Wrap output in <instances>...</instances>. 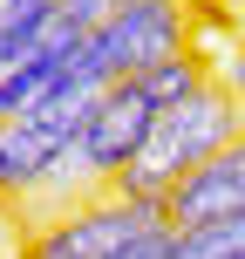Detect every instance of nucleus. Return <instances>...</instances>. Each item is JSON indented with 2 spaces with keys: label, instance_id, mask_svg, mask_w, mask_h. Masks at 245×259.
<instances>
[{
  "label": "nucleus",
  "instance_id": "1",
  "mask_svg": "<svg viewBox=\"0 0 245 259\" xmlns=\"http://www.w3.org/2000/svg\"><path fill=\"white\" fill-rule=\"evenodd\" d=\"M245 130V109H238V96L225 89V82H205L198 96H184V103H170L164 116H157L150 130V143L136 150V164L123 170L109 191H123V198H143V205H164L170 191H177L184 178H191L198 164H211V157L225 150Z\"/></svg>",
  "mask_w": 245,
  "mask_h": 259
},
{
  "label": "nucleus",
  "instance_id": "2",
  "mask_svg": "<svg viewBox=\"0 0 245 259\" xmlns=\"http://www.w3.org/2000/svg\"><path fill=\"white\" fill-rule=\"evenodd\" d=\"M184 48H191V41H184V7L177 0H123L116 14H103V21L89 27L75 68L109 89V82L150 75L157 62H170V55H184Z\"/></svg>",
  "mask_w": 245,
  "mask_h": 259
},
{
  "label": "nucleus",
  "instance_id": "3",
  "mask_svg": "<svg viewBox=\"0 0 245 259\" xmlns=\"http://www.w3.org/2000/svg\"><path fill=\"white\" fill-rule=\"evenodd\" d=\"M157 225H170L164 205H143V198L103 191V198H89V205L48 219L34 239H27L21 259H116L123 246H136V239L157 232Z\"/></svg>",
  "mask_w": 245,
  "mask_h": 259
},
{
  "label": "nucleus",
  "instance_id": "4",
  "mask_svg": "<svg viewBox=\"0 0 245 259\" xmlns=\"http://www.w3.org/2000/svg\"><path fill=\"white\" fill-rule=\"evenodd\" d=\"M157 116H164V103H157V96L143 89L136 75L103 89V103H95L89 130H82V150H89V164H95V178H103V184H116L123 170L136 164V150L150 143Z\"/></svg>",
  "mask_w": 245,
  "mask_h": 259
},
{
  "label": "nucleus",
  "instance_id": "5",
  "mask_svg": "<svg viewBox=\"0 0 245 259\" xmlns=\"http://www.w3.org/2000/svg\"><path fill=\"white\" fill-rule=\"evenodd\" d=\"M238 211H245V130L164 198V219L177 232L184 225H211V219H238Z\"/></svg>",
  "mask_w": 245,
  "mask_h": 259
},
{
  "label": "nucleus",
  "instance_id": "6",
  "mask_svg": "<svg viewBox=\"0 0 245 259\" xmlns=\"http://www.w3.org/2000/svg\"><path fill=\"white\" fill-rule=\"evenodd\" d=\"M55 14H62V0H0V75H14L41 55Z\"/></svg>",
  "mask_w": 245,
  "mask_h": 259
},
{
  "label": "nucleus",
  "instance_id": "7",
  "mask_svg": "<svg viewBox=\"0 0 245 259\" xmlns=\"http://www.w3.org/2000/svg\"><path fill=\"white\" fill-rule=\"evenodd\" d=\"M75 62V55H34L27 68H14V75H0V123H21L34 116V103L55 89V75Z\"/></svg>",
  "mask_w": 245,
  "mask_h": 259
},
{
  "label": "nucleus",
  "instance_id": "8",
  "mask_svg": "<svg viewBox=\"0 0 245 259\" xmlns=\"http://www.w3.org/2000/svg\"><path fill=\"white\" fill-rule=\"evenodd\" d=\"M116 7H123V0H62V14L82 27V34H89V27L103 21V14H116Z\"/></svg>",
  "mask_w": 245,
  "mask_h": 259
},
{
  "label": "nucleus",
  "instance_id": "9",
  "mask_svg": "<svg viewBox=\"0 0 245 259\" xmlns=\"http://www.w3.org/2000/svg\"><path fill=\"white\" fill-rule=\"evenodd\" d=\"M225 89L245 96V55H232V62H225Z\"/></svg>",
  "mask_w": 245,
  "mask_h": 259
}]
</instances>
